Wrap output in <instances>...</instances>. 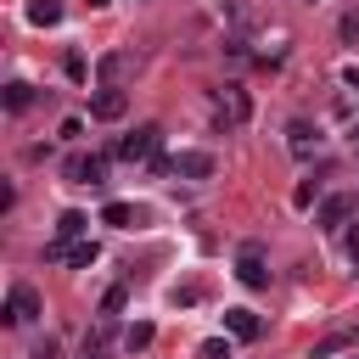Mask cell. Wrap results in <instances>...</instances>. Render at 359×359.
<instances>
[{"instance_id":"27","label":"cell","mask_w":359,"mask_h":359,"mask_svg":"<svg viewBox=\"0 0 359 359\" xmlns=\"http://www.w3.org/2000/svg\"><path fill=\"white\" fill-rule=\"evenodd\" d=\"M353 348H359V331H353Z\"/></svg>"},{"instance_id":"10","label":"cell","mask_w":359,"mask_h":359,"mask_svg":"<svg viewBox=\"0 0 359 359\" xmlns=\"http://www.w3.org/2000/svg\"><path fill=\"white\" fill-rule=\"evenodd\" d=\"M348 213H353V196H325V202L314 208V224H320V230H342Z\"/></svg>"},{"instance_id":"17","label":"cell","mask_w":359,"mask_h":359,"mask_svg":"<svg viewBox=\"0 0 359 359\" xmlns=\"http://www.w3.org/2000/svg\"><path fill=\"white\" fill-rule=\"evenodd\" d=\"M151 337H157V331H151L146 320H135V325L123 331V348H129V353H146V348H151Z\"/></svg>"},{"instance_id":"28","label":"cell","mask_w":359,"mask_h":359,"mask_svg":"<svg viewBox=\"0 0 359 359\" xmlns=\"http://www.w3.org/2000/svg\"><path fill=\"white\" fill-rule=\"evenodd\" d=\"M353 140H359V123H353Z\"/></svg>"},{"instance_id":"14","label":"cell","mask_w":359,"mask_h":359,"mask_svg":"<svg viewBox=\"0 0 359 359\" xmlns=\"http://www.w3.org/2000/svg\"><path fill=\"white\" fill-rule=\"evenodd\" d=\"M84 230H90V219H84V213H79V208H67V213H62V219H56V241H67V247H73V241H79V236H84Z\"/></svg>"},{"instance_id":"20","label":"cell","mask_w":359,"mask_h":359,"mask_svg":"<svg viewBox=\"0 0 359 359\" xmlns=\"http://www.w3.org/2000/svg\"><path fill=\"white\" fill-rule=\"evenodd\" d=\"M196 353H202V359H230V337H208Z\"/></svg>"},{"instance_id":"22","label":"cell","mask_w":359,"mask_h":359,"mask_svg":"<svg viewBox=\"0 0 359 359\" xmlns=\"http://www.w3.org/2000/svg\"><path fill=\"white\" fill-rule=\"evenodd\" d=\"M123 303H129V292H123V286H112V292H107V297H101V314H118V309H123Z\"/></svg>"},{"instance_id":"24","label":"cell","mask_w":359,"mask_h":359,"mask_svg":"<svg viewBox=\"0 0 359 359\" xmlns=\"http://www.w3.org/2000/svg\"><path fill=\"white\" fill-rule=\"evenodd\" d=\"M342 39H348V45H359V11H348V17H342Z\"/></svg>"},{"instance_id":"16","label":"cell","mask_w":359,"mask_h":359,"mask_svg":"<svg viewBox=\"0 0 359 359\" xmlns=\"http://www.w3.org/2000/svg\"><path fill=\"white\" fill-rule=\"evenodd\" d=\"M320 174H325V168H309V174L297 180V191H292L297 208H314V202H320Z\"/></svg>"},{"instance_id":"12","label":"cell","mask_w":359,"mask_h":359,"mask_svg":"<svg viewBox=\"0 0 359 359\" xmlns=\"http://www.w3.org/2000/svg\"><path fill=\"white\" fill-rule=\"evenodd\" d=\"M0 101H6V112H28V107H34V84H28V79H11V84L0 90Z\"/></svg>"},{"instance_id":"21","label":"cell","mask_w":359,"mask_h":359,"mask_svg":"<svg viewBox=\"0 0 359 359\" xmlns=\"http://www.w3.org/2000/svg\"><path fill=\"white\" fill-rule=\"evenodd\" d=\"M196 297H202V280H191V286H174V303H180V309H191Z\"/></svg>"},{"instance_id":"15","label":"cell","mask_w":359,"mask_h":359,"mask_svg":"<svg viewBox=\"0 0 359 359\" xmlns=\"http://www.w3.org/2000/svg\"><path fill=\"white\" fill-rule=\"evenodd\" d=\"M28 22L34 28H56L62 22V0H28Z\"/></svg>"},{"instance_id":"18","label":"cell","mask_w":359,"mask_h":359,"mask_svg":"<svg viewBox=\"0 0 359 359\" xmlns=\"http://www.w3.org/2000/svg\"><path fill=\"white\" fill-rule=\"evenodd\" d=\"M95 258H101V247H95V241H73V247H67V264H73V269H90Z\"/></svg>"},{"instance_id":"7","label":"cell","mask_w":359,"mask_h":359,"mask_svg":"<svg viewBox=\"0 0 359 359\" xmlns=\"http://www.w3.org/2000/svg\"><path fill=\"white\" fill-rule=\"evenodd\" d=\"M247 118H252V95L241 84H224L219 90V123L230 129V123H247Z\"/></svg>"},{"instance_id":"19","label":"cell","mask_w":359,"mask_h":359,"mask_svg":"<svg viewBox=\"0 0 359 359\" xmlns=\"http://www.w3.org/2000/svg\"><path fill=\"white\" fill-rule=\"evenodd\" d=\"M348 342H353V331H337V337H320V342L309 348V359H331V353H337V348H348Z\"/></svg>"},{"instance_id":"11","label":"cell","mask_w":359,"mask_h":359,"mask_svg":"<svg viewBox=\"0 0 359 359\" xmlns=\"http://www.w3.org/2000/svg\"><path fill=\"white\" fill-rule=\"evenodd\" d=\"M224 331H230L236 342H252L264 325H258V314H252V309H224Z\"/></svg>"},{"instance_id":"13","label":"cell","mask_w":359,"mask_h":359,"mask_svg":"<svg viewBox=\"0 0 359 359\" xmlns=\"http://www.w3.org/2000/svg\"><path fill=\"white\" fill-rule=\"evenodd\" d=\"M101 224H112V230H135L140 213H135V202H107V208H101Z\"/></svg>"},{"instance_id":"25","label":"cell","mask_w":359,"mask_h":359,"mask_svg":"<svg viewBox=\"0 0 359 359\" xmlns=\"http://www.w3.org/2000/svg\"><path fill=\"white\" fill-rule=\"evenodd\" d=\"M34 359H62V348H56V337H45V342H34Z\"/></svg>"},{"instance_id":"9","label":"cell","mask_w":359,"mask_h":359,"mask_svg":"<svg viewBox=\"0 0 359 359\" xmlns=\"http://www.w3.org/2000/svg\"><path fill=\"white\" fill-rule=\"evenodd\" d=\"M286 146H292V157H314V151H320V123L292 118V123H286Z\"/></svg>"},{"instance_id":"3","label":"cell","mask_w":359,"mask_h":359,"mask_svg":"<svg viewBox=\"0 0 359 359\" xmlns=\"http://www.w3.org/2000/svg\"><path fill=\"white\" fill-rule=\"evenodd\" d=\"M236 280L241 286H269V269H264V247L258 241H241V252H236Z\"/></svg>"},{"instance_id":"26","label":"cell","mask_w":359,"mask_h":359,"mask_svg":"<svg viewBox=\"0 0 359 359\" xmlns=\"http://www.w3.org/2000/svg\"><path fill=\"white\" fill-rule=\"evenodd\" d=\"M342 247H348V258H353V269H359V224H348V236H342Z\"/></svg>"},{"instance_id":"2","label":"cell","mask_w":359,"mask_h":359,"mask_svg":"<svg viewBox=\"0 0 359 359\" xmlns=\"http://www.w3.org/2000/svg\"><path fill=\"white\" fill-rule=\"evenodd\" d=\"M62 180H67V185H107V157H84V151H73V157L62 163Z\"/></svg>"},{"instance_id":"23","label":"cell","mask_w":359,"mask_h":359,"mask_svg":"<svg viewBox=\"0 0 359 359\" xmlns=\"http://www.w3.org/2000/svg\"><path fill=\"white\" fill-rule=\"evenodd\" d=\"M62 67H67V79H79V84H84V56H79V50H67V56H62Z\"/></svg>"},{"instance_id":"29","label":"cell","mask_w":359,"mask_h":359,"mask_svg":"<svg viewBox=\"0 0 359 359\" xmlns=\"http://www.w3.org/2000/svg\"><path fill=\"white\" fill-rule=\"evenodd\" d=\"M353 359H359V353H353Z\"/></svg>"},{"instance_id":"8","label":"cell","mask_w":359,"mask_h":359,"mask_svg":"<svg viewBox=\"0 0 359 359\" xmlns=\"http://www.w3.org/2000/svg\"><path fill=\"white\" fill-rule=\"evenodd\" d=\"M39 292L34 286H11V297H6V325H28V320H39Z\"/></svg>"},{"instance_id":"4","label":"cell","mask_w":359,"mask_h":359,"mask_svg":"<svg viewBox=\"0 0 359 359\" xmlns=\"http://www.w3.org/2000/svg\"><path fill=\"white\" fill-rule=\"evenodd\" d=\"M129 112V90H112V84H101L95 95H90V118L95 123H118Z\"/></svg>"},{"instance_id":"6","label":"cell","mask_w":359,"mask_h":359,"mask_svg":"<svg viewBox=\"0 0 359 359\" xmlns=\"http://www.w3.org/2000/svg\"><path fill=\"white\" fill-rule=\"evenodd\" d=\"M135 67H140V62H135V50H107V56L95 62V79H101V84H112V90H123V79H129Z\"/></svg>"},{"instance_id":"1","label":"cell","mask_w":359,"mask_h":359,"mask_svg":"<svg viewBox=\"0 0 359 359\" xmlns=\"http://www.w3.org/2000/svg\"><path fill=\"white\" fill-rule=\"evenodd\" d=\"M157 146H163V129H157V123H140V129H129L112 151H118L123 163H151V157H157Z\"/></svg>"},{"instance_id":"5","label":"cell","mask_w":359,"mask_h":359,"mask_svg":"<svg viewBox=\"0 0 359 359\" xmlns=\"http://www.w3.org/2000/svg\"><path fill=\"white\" fill-rule=\"evenodd\" d=\"M174 174H180V180H213V174H219V157L185 146V151H174Z\"/></svg>"}]
</instances>
